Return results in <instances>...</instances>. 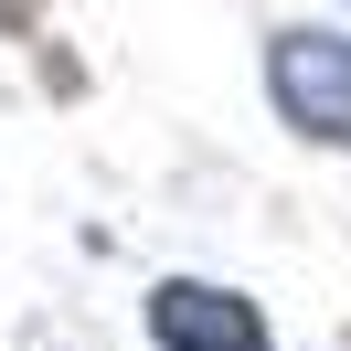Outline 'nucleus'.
<instances>
[{
    "instance_id": "1",
    "label": "nucleus",
    "mask_w": 351,
    "mask_h": 351,
    "mask_svg": "<svg viewBox=\"0 0 351 351\" xmlns=\"http://www.w3.org/2000/svg\"><path fill=\"white\" fill-rule=\"evenodd\" d=\"M266 96H277V117H287L298 138L351 149V43H341V32H277V53H266Z\"/></svg>"
},
{
    "instance_id": "2",
    "label": "nucleus",
    "mask_w": 351,
    "mask_h": 351,
    "mask_svg": "<svg viewBox=\"0 0 351 351\" xmlns=\"http://www.w3.org/2000/svg\"><path fill=\"white\" fill-rule=\"evenodd\" d=\"M149 341L160 351H277L266 319H256V298L202 287V277H160L149 287Z\"/></svg>"
},
{
    "instance_id": "3",
    "label": "nucleus",
    "mask_w": 351,
    "mask_h": 351,
    "mask_svg": "<svg viewBox=\"0 0 351 351\" xmlns=\"http://www.w3.org/2000/svg\"><path fill=\"white\" fill-rule=\"evenodd\" d=\"M22 32H43V0H0V43H22Z\"/></svg>"
}]
</instances>
